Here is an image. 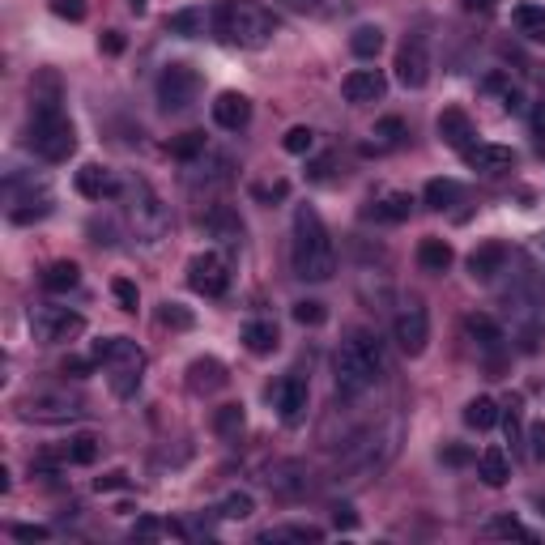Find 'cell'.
<instances>
[{"instance_id":"5","label":"cell","mask_w":545,"mask_h":545,"mask_svg":"<svg viewBox=\"0 0 545 545\" xmlns=\"http://www.w3.org/2000/svg\"><path fill=\"white\" fill-rule=\"evenodd\" d=\"M120 205H124V222L141 243H158L171 230V213L158 200V192L145 179H124L120 184Z\"/></svg>"},{"instance_id":"32","label":"cell","mask_w":545,"mask_h":545,"mask_svg":"<svg viewBox=\"0 0 545 545\" xmlns=\"http://www.w3.org/2000/svg\"><path fill=\"white\" fill-rule=\"evenodd\" d=\"M175 30V35H184V38H200L205 30H213V13L205 9H179L171 13V22H166Z\"/></svg>"},{"instance_id":"2","label":"cell","mask_w":545,"mask_h":545,"mask_svg":"<svg viewBox=\"0 0 545 545\" xmlns=\"http://www.w3.org/2000/svg\"><path fill=\"white\" fill-rule=\"evenodd\" d=\"M290 264L303 282H328L337 272V248L328 239V226L311 205L294 209V243H290Z\"/></svg>"},{"instance_id":"1","label":"cell","mask_w":545,"mask_h":545,"mask_svg":"<svg viewBox=\"0 0 545 545\" xmlns=\"http://www.w3.org/2000/svg\"><path fill=\"white\" fill-rule=\"evenodd\" d=\"M388 375V354H384V341L367 328L349 333L341 346H337V358H333V379H337V392L341 397H362L371 392L379 379Z\"/></svg>"},{"instance_id":"42","label":"cell","mask_w":545,"mask_h":545,"mask_svg":"<svg viewBox=\"0 0 545 545\" xmlns=\"http://www.w3.org/2000/svg\"><path fill=\"white\" fill-rule=\"evenodd\" d=\"M294 320L303 324V328H320V324L328 320V307H324L320 298H303V303H294Z\"/></svg>"},{"instance_id":"14","label":"cell","mask_w":545,"mask_h":545,"mask_svg":"<svg viewBox=\"0 0 545 545\" xmlns=\"http://www.w3.org/2000/svg\"><path fill=\"white\" fill-rule=\"evenodd\" d=\"M465 162H469L477 175H503L516 166V154L508 145H495V141H473L465 149Z\"/></svg>"},{"instance_id":"4","label":"cell","mask_w":545,"mask_h":545,"mask_svg":"<svg viewBox=\"0 0 545 545\" xmlns=\"http://www.w3.org/2000/svg\"><path fill=\"white\" fill-rule=\"evenodd\" d=\"M277 30V17L261 0H218L213 9V35L230 48H264Z\"/></svg>"},{"instance_id":"39","label":"cell","mask_w":545,"mask_h":545,"mask_svg":"<svg viewBox=\"0 0 545 545\" xmlns=\"http://www.w3.org/2000/svg\"><path fill=\"white\" fill-rule=\"evenodd\" d=\"M320 529L315 524H290V529H269L261 533V541H320Z\"/></svg>"},{"instance_id":"22","label":"cell","mask_w":545,"mask_h":545,"mask_svg":"<svg viewBox=\"0 0 545 545\" xmlns=\"http://www.w3.org/2000/svg\"><path fill=\"white\" fill-rule=\"evenodd\" d=\"M230 384V375H226V367L218 358H197L192 367H187V388L192 392H218V388H226Z\"/></svg>"},{"instance_id":"59","label":"cell","mask_w":545,"mask_h":545,"mask_svg":"<svg viewBox=\"0 0 545 545\" xmlns=\"http://www.w3.org/2000/svg\"><path fill=\"white\" fill-rule=\"evenodd\" d=\"M460 5L469 13H495L498 9V0H460Z\"/></svg>"},{"instance_id":"33","label":"cell","mask_w":545,"mask_h":545,"mask_svg":"<svg viewBox=\"0 0 545 545\" xmlns=\"http://www.w3.org/2000/svg\"><path fill=\"white\" fill-rule=\"evenodd\" d=\"M379 48H384V30H379V26H358L354 38H349V51H354L358 60H375Z\"/></svg>"},{"instance_id":"43","label":"cell","mask_w":545,"mask_h":545,"mask_svg":"<svg viewBox=\"0 0 545 545\" xmlns=\"http://www.w3.org/2000/svg\"><path fill=\"white\" fill-rule=\"evenodd\" d=\"M282 145H285V154H298V158H303V154H311V145H315V133H311L307 124H294L282 136Z\"/></svg>"},{"instance_id":"38","label":"cell","mask_w":545,"mask_h":545,"mask_svg":"<svg viewBox=\"0 0 545 545\" xmlns=\"http://www.w3.org/2000/svg\"><path fill=\"white\" fill-rule=\"evenodd\" d=\"M205 149H209V145H205V133H184V136H175V141H171V158L197 162Z\"/></svg>"},{"instance_id":"26","label":"cell","mask_w":545,"mask_h":545,"mask_svg":"<svg viewBox=\"0 0 545 545\" xmlns=\"http://www.w3.org/2000/svg\"><path fill=\"white\" fill-rule=\"evenodd\" d=\"M243 346H248L251 354H272V349L282 346V333H277L272 320H248L243 324Z\"/></svg>"},{"instance_id":"30","label":"cell","mask_w":545,"mask_h":545,"mask_svg":"<svg viewBox=\"0 0 545 545\" xmlns=\"http://www.w3.org/2000/svg\"><path fill=\"white\" fill-rule=\"evenodd\" d=\"M511 26H516L524 38L545 43V9L541 5H516V9H511Z\"/></svg>"},{"instance_id":"51","label":"cell","mask_w":545,"mask_h":545,"mask_svg":"<svg viewBox=\"0 0 545 545\" xmlns=\"http://www.w3.org/2000/svg\"><path fill=\"white\" fill-rule=\"evenodd\" d=\"M124 486H128V473L112 469V473H102L99 482H94V490H99V495H112V490H124Z\"/></svg>"},{"instance_id":"61","label":"cell","mask_w":545,"mask_h":545,"mask_svg":"<svg viewBox=\"0 0 545 545\" xmlns=\"http://www.w3.org/2000/svg\"><path fill=\"white\" fill-rule=\"evenodd\" d=\"M533 128H537V133H545V99L537 102V112H533Z\"/></svg>"},{"instance_id":"8","label":"cell","mask_w":545,"mask_h":545,"mask_svg":"<svg viewBox=\"0 0 545 545\" xmlns=\"http://www.w3.org/2000/svg\"><path fill=\"white\" fill-rule=\"evenodd\" d=\"M200 94V73L192 64H166L158 73V107L162 112H187Z\"/></svg>"},{"instance_id":"52","label":"cell","mask_w":545,"mask_h":545,"mask_svg":"<svg viewBox=\"0 0 545 545\" xmlns=\"http://www.w3.org/2000/svg\"><path fill=\"white\" fill-rule=\"evenodd\" d=\"M99 51H102V56H120V51H124V35H120V30H102V35H99Z\"/></svg>"},{"instance_id":"15","label":"cell","mask_w":545,"mask_h":545,"mask_svg":"<svg viewBox=\"0 0 545 545\" xmlns=\"http://www.w3.org/2000/svg\"><path fill=\"white\" fill-rule=\"evenodd\" d=\"M213 120H218V128H226V133L248 128L251 124V99L248 94H239V90H222V94L213 99Z\"/></svg>"},{"instance_id":"53","label":"cell","mask_w":545,"mask_h":545,"mask_svg":"<svg viewBox=\"0 0 545 545\" xmlns=\"http://www.w3.org/2000/svg\"><path fill=\"white\" fill-rule=\"evenodd\" d=\"M285 192H290V184H285V179H277V184H256V187H251V197H256V200H282L285 197Z\"/></svg>"},{"instance_id":"3","label":"cell","mask_w":545,"mask_h":545,"mask_svg":"<svg viewBox=\"0 0 545 545\" xmlns=\"http://www.w3.org/2000/svg\"><path fill=\"white\" fill-rule=\"evenodd\" d=\"M30 145L43 162H69L77 149V133L69 115L60 112V81L51 77L48 94L35 90V107H30Z\"/></svg>"},{"instance_id":"25","label":"cell","mask_w":545,"mask_h":545,"mask_svg":"<svg viewBox=\"0 0 545 545\" xmlns=\"http://www.w3.org/2000/svg\"><path fill=\"white\" fill-rule=\"evenodd\" d=\"M187 166H192V184H197V179H205V184L209 187H222L226 179H230V158H226V154H209V149H205V154H200L197 162H187Z\"/></svg>"},{"instance_id":"23","label":"cell","mask_w":545,"mask_h":545,"mask_svg":"<svg viewBox=\"0 0 545 545\" xmlns=\"http://www.w3.org/2000/svg\"><path fill=\"white\" fill-rule=\"evenodd\" d=\"M205 230H209L213 239H222V243H239V239H243V222H239V213L226 209V205H213V209L205 213Z\"/></svg>"},{"instance_id":"54","label":"cell","mask_w":545,"mask_h":545,"mask_svg":"<svg viewBox=\"0 0 545 545\" xmlns=\"http://www.w3.org/2000/svg\"><path fill=\"white\" fill-rule=\"evenodd\" d=\"M333 524L337 529H346V533H354V529H358V516H354L349 503H341V508H333Z\"/></svg>"},{"instance_id":"58","label":"cell","mask_w":545,"mask_h":545,"mask_svg":"<svg viewBox=\"0 0 545 545\" xmlns=\"http://www.w3.org/2000/svg\"><path fill=\"white\" fill-rule=\"evenodd\" d=\"M328 171H333V154H324V158L311 162V179H328Z\"/></svg>"},{"instance_id":"11","label":"cell","mask_w":545,"mask_h":545,"mask_svg":"<svg viewBox=\"0 0 545 545\" xmlns=\"http://www.w3.org/2000/svg\"><path fill=\"white\" fill-rule=\"evenodd\" d=\"M397 81L405 90H422L431 81V48L422 35H409L397 51Z\"/></svg>"},{"instance_id":"7","label":"cell","mask_w":545,"mask_h":545,"mask_svg":"<svg viewBox=\"0 0 545 545\" xmlns=\"http://www.w3.org/2000/svg\"><path fill=\"white\" fill-rule=\"evenodd\" d=\"M17 418L22 422H73L86 418V401L69 397V392H30L17 401Z\"/></svg>"},{"instance_id":"35","label":"cell","mask_w":545,"mask_h":545,"mask_svg":"<svg viewBox=\"0 0 545 545\" xmlns=\"http://www.w3.org/2000/svg\"><path fill=\"white\" fill-rule=\"evenodd\" d=\"M498 418H503V413H498V405L490 397H477V401H469V405H465V422H469L473 431H490Z\"/></svg>"},{"instance_id":"31","label":"cell","mask_w":545,"mask_h":545,"mask_svg":"<svg viewBox=\"0 0 545 545\" xmlns=\"http://www.w3.org/2000/svg\"><path fill=\"white\" fill-rule=\"evenodd\" d=\"M460 197H465V187L456 179H431V184L422 187V205L426 209H452Z\"/></svg>"},{"instance_id":"9","label":"cell","mask_w":545,"mask_h":545,"mask_svg":"<svg viewBox=\"0 0 545 545\" xmlns=\"http://www.w3.org/2000/svg\"><path fill=\"white\" fill-rule=\"evenodd\" d=\"M30 333L48 346H60V341H73L86 333V320L69 307H30Z\"/></svg>"},{"instance_id":"56","label":"cell","mask_w":545,"mask_h":545,"mask_svg":"<svg viewBox=\"0 0 545 545\" xmlns=\"http://www.w3.org/2000/svg\"><path fill=\"white\" fill-rule=\"evenodd\" d=\"M529 443H533V456L545 460V422H537L533 431H529Z\"/></svg>"},{"instance_id":"50","label":"cell","mask_w":545,"mask_h":545,"mask_svg":"<svg viewBox=\"0 0 545 545\" xmlns=\"http://www.w3.org/2000/svg\"><path fill=\"white\" fill-rule=\"evenodd\" d=\"M9 533L17 537V541H48L51 529H48V524H13Z\"/></svg>"},{"instance_id":"18","label":"cell","mask_w":545,"mask_h":545,"mask_svg":"<svg viewBox=\"0 0 545 545\" xmlns=\"http://www.w3.org/2000/svg\"><path fill=\"white\" fill-rule=\"evenodd\" d=\"M434 133H439V141H443V145L460 149V154H465V149L477 141V133H473V120L460 112V107H447V112H439V120H434Z\"/></svg>"},{"instance_id":"55","label":"cell","mask_w":545,"mask_h":545,"mask_svg":"<svg viewBox=\"0 0 545 545\" xmlns=\"http://www.w3.org/2000/svg\"><path fill=\"white\" fill-rule=\"evenodd\" d=\"M158 533H166V524H158V520H136V529H133V537H141V541H149V537H158Z\"/></svg>"},{"instance_id":"12","label":"cell","mask_w":545,"mask_h":545,"mask_svg":"<svg viewBox=\"0 0 545 545\" xmlns=\"http://www.w3.org/2000/svg\"><path fill=\"white\" fill-rule=\"evenodd\" d=\"M187 285L205 298H218L226 294V285H230V272H226V261L218 251H200L187 261Z\"/></svg>"},{"instance_id":"45","label":"cell","mask_w":545,"mask_h":545,"mask_svg":"<svg viewBox=\"0 0 545 545\" xmlns=\"http://www.w3.org/2000/svg\"><path fill=\"white\" fill-rule=\"evenodd\" d=\"M375 141H379V145H401V141H405V120H397V115L379 120V124H375Z\"/></svg>"},{"instance_id":"19","label":"cell","mask_w":545,"mask_h":545,"mask_svg":"<svg viewBox=\"0 0 545 545\" xmlns=\"http://www.w3.org/2000/svg\"><path fill=\"white\" fill-rule=\"evenodd\" d=\"M77 192L86 200H107V197H120V179H115L107 166H99V162H86L81 171H77Z\"/></svg>"},{"instance_id":"44","label":"cell","mask_w":545,"mask_h":545,"mask_svg":"<svg viewBox=\"0 0 545 545\" xmlns=\"http://www.w3.org/2000/svg\"><path fill=\"white\" fill-rule=\"evenodd\" d=\"M490 533H495V537H516V541H529V545L537 541L533 529H529V524H520V520H511V516H503V520L490 524Z\"/></svg>"},{"instance_id":"41","label":"cell","mask_w":545,"mask_h":545,"mask_svg":"<svg viewBox=\"0 0 545 545\" xmlns=\"http://www.w3.org/2000/svg\"><path fill=\"white\" fill-rule=\"evenodd\" d=\"M48 213H51V200L38 197V200H22V205H13L9 218H13L17 226H26V222H38V218H48Z\"/></svg>"},{"instance_id":"37","label":"cell","mask_w":545,"mask_h":545,"mask_svg":"<svg viewBox=\"0 0 545 545\" xmlns=\"http://www.w3.org/2000/svg\"><path fill=\"white\" fill-rule=\"evenodd\" d=\"M64 460H69V465H94V460H99V439H94V434H77L73 443L64 447Z\"/></svg>"},{"instance_id":"16","label":"cell","mask_w":545,"mask_h":545,"mask_svg":"<svg viewBox=\"0 0 545 545\" xmlns=\"http://www.w3.org/2000/svg\"><path fill=\"white\" fill-rule=\"evenodd\" d=\"M384 90H388V77L379 73V69H354V73L341 81V94H346V102H354V107L384 99Z\"/></svg>"},{"instance_id":"28","label":"cell","mask_w":545,"mask_h":545,"mask_svg":"<svg viewBox=\"0 0 545 545\" xmlns=\"http://www.w3.org/2000/svg\"><path fill=\"white\" fill-rule=\"evenodd\" d=\"M477 477H482L486 486H508V477H511V465H508V452L503 447H486L482 456H477Z\"/></svg>"},{"instance_id":"10","label":"cell","mask_w":545,"mask_h":545,"mask_svg":"<svg viewBox=\"0 0 545 545\" xmlns=\"http://www.w3.org/2000/svg\"><path fill=\"white\" fill-rule=\"evenodd\" d=\"M392 337H397L401 354H409V358H418V354H426V341H431V315H426V307H422L418 298H409L405 307L397 311Z\"/></svg>"},{"instance_id":"62","label":"cell","mask_w":545,"mask_h":545,"mask_svg":"<svg viewBox=\"0 0 545 545\" xmlns=\"http://www.w3.org/2000/svg\"><path fill=\"white\" fill-rule=\"evenodd\" d=\"M128 5H133V9H136V13H141V9H145V0H128Z\"/></svg>"},{"instance_id":"29","label":"cell","mask_w":545,"mask_h":545,"mask_svg":"<svg viewBox=\"0 0 545 545\" xmlns=\"http://www.w3.org/2000/svg\"><path fill=\"white\" fill-rule=\"evenodd\" d=\"M77 282H81V269L73 261H51L43 269V290H51V294H69V290H77Z\"/></svg>"},{"instance_id":"63","label":"cell","mask_w":545,"mask_h":545,"mask_svg":"<svg viewBox=\"0 0 545 545\" xmlns=\"http://www.w3.org/2000/svg\"><path fill=\"white\" fill-rule=\"evenodd\" d=\"M541 511H545V503H541Z\"/></svg>"},{"instance_id":"20","label":"cell","mask_w":545,"mask_h":545,"mask_svg":"<svg viewBox=\"0 0 545 545\" xmlns=\"http://www.w3.org/2000/svg\"><path fill=\"white\" fill-rule=\"evenodd\" d=\"M409 209H413V197L409 192H379V197L367 200V209H362V218H371V222H388L397 226L409 218Z\"/></svg>"},{"instance_id":"36","label":"cell","mask_w":545,"mask_h":545,"mask_svg":"<svg viewBox=\"0 0 545 545\" xmlns=\"http://www.w3.org/2000/svg\"><path fill=\"white\" fill-rule=\"evenodd\" d=\"M158 324H162V328H175V333H187V328L197 324V315H192L184 303H162V307H158Z\"/></svg>"},{"instance_id":"49","label":"cell","mask_w":545,"mask_h":545,"mask_svg":"<svg viewBox=\"0 0 545 545\" xmlns=\"http://www.w3.org/2000/svg\"><path fill=\"white\" fill-rule=\"evenodd\" d=\"M439 456H443V465H452V469H465V465H473V452L465 443H447Z\"/></svg>"},{"instance_id":"27","label":"cell","mask_w":545,"mask_h":545,"mask_svg":"<svg viewBox=\"0 0 545 545\" xmlns=\"http://www.w3.org/2000/svg\"><path fill=\"white\" fill-rule=\"evenodd\" d=\"M465 333H469L473 341L486 349V354H498V349H503V341H508V337H503V328H498L490 315H477V311L465 320Z\"/></svg>"},{"instance_id":"13","label":"cell","mask_w":545,"mask_h":545,"mask_svg":"<svg viewBox=\"0 0 545 545\" xmlns=\"http://www.w3.org/2000/svg\"><path fill=\"white\" fill-rule=\"evenodd\" d=\"M269 397L285 426H298V422L307 418V379H303V375H282V379L269 388Z\"/></svg>"},{"instance_id":"40","label":"cell","mask_w":545,"mask_h":545,"mask_svg":"<svg viewBox=\"0 0 545 545\" xmlns=\"http://www.w3.org/2000/svg\"><path fill=\"white\" fill-rule=\"evenodd\" d=\"M251 511H256L251 495H248V490H235V495H226V498H222V508H218V516H222V520H248Z\"/></svg>"},{"instance_id":"17","label":"cell","mask_w":545,"mask_h":545,"mask_svg":"<svg viewBox=\"0 0 545 545\" xmlns=\"http://www.w3.org/2000/svg\"><path fill=\"white\" fill-rule=\"evenodd\" d=\"M269 490L277 498H298V495H307V465H298V460H277L269 469Z\"/></svg>"},{"instance_id":"57","label":"cell","mask_w":545,"mask_h":545,"mask_svg":"<svg viewBox=\"0 0 545 545\" xmlns=\"http://www.w3.org/2000/svg\"><path fill=\"white\" fill-rule=\"evenodd\" d=\"M290 9H298V13H324L328 9V0H285Z\"/></svg>"},{"instance_id":"48","label":"cell","mask_w":545,"mask_h":545,"mask_svg":"<svg viewBox=\"0 0 545 545\" xmlns=\"http://www.w3.org/2000/svg\"><path fill=\"white\" fill-rule=\"evenodd\" d=\"M51 13L69 17V22H81L86 17V0H51Z\"/></svg>"},{"instance_id":"21","label":"cell","mask_w":545,"mask_h":545,"mask_svg":"<svg viewBox=\"0 0 545 545\" xmlns=\"http://www.w3.org/2000/svg\"><path fill=\"white\" fill-rule=\"evenodd\" d=\"M503 269H508V248H503V243H482V248H473V256H469L473 282H495Z\"/></svg>"},{"instance_id":"6","label":"cell","mask_w":545,"mask_h":545,"mask_svg":"<svg viewBox=\"0 0 545 545\" xmlns=\"http://www.w3.org/2000/svg\"><path fill=\"white\" fill-rule=\"evenodd\" d=\"M94 362H107L112 367V392L115 397H133L141 388V371H145V354L136 349V341L128 337H102L94 341Z\"/></svg>"},{"instance_id":"34","label":"cell","mask_w":545,"mask_h":545,"mask_svg":"<svg viewBox=\"0 0 545 545\" xmlns=\"http://www.w3.org/2000/svg\"><path fill=\"white\" fill-rule=\"evenodd\" d=\"M248 426V413H243V405H222L213 409V431L222 434V439H239V431Z\"/></svg>"},{"instance_id":"24","label":"cell","mask_w":545,"mask_h":545,"mask_svg":"<svg viewBox=\"0 0 545 545\" xmlns=\"http://www.w3.org/2000/svg\"><path fill=\"white\" fill-rule=\"evenodd\" d=\"M452 261H456V251H452V243L447 239H422L418 243V264L422 272H447L452 269Z\"/></svg>"},{"instance_id":"60","label":"cell","mask_w":545,"mask_h":545,"mask_svg":"<svg viewBox=\"0 0 545 545\" xmlns=\"http://www.w3.org/2000/svg\"><path fill=\"white\" fill-rule=\"evenodd\" d=\"M86 371H90L86 358H69V362H64V375H86Z\"/></svg>"},{"instance_id":"47","label":"cell","mask_w":545,"mask_h":545,"mask_svg":"<svg viewBox=\"0 0 545 545\" xmlns=\"http://www.w3.org/2000/svg\"><path fill=\"white\" fill-rule=\"evenodd\" d=\"M503 431H508V439L511 443H524V426H520V401H511L508 409H503Z\"/></svg>"},{"instance_id":"46","label":"cell","mask_w":545,"mask_h":545,"mask_svg":"<svg viewBox=\"0 0 545 545\" xmlns=\"http://www.w3.org/2000/svg\"><path fill=\"white\" fill-rule=\"evenodd\" d=\"M112 294H115V303H120V311H136V303H141V294H136V285L128 282V277H115Z\"/></svg>"}]
</instances>
